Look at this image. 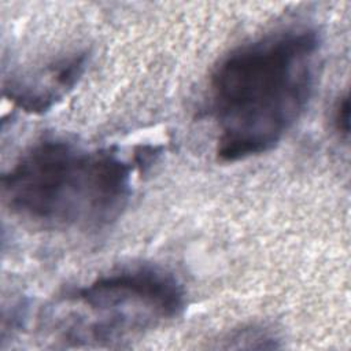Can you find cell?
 <instances>
[{
  "instance_id": "cell-1",
  "label": "cell",
  "mask_w": 351,
  "mask_h": 351,
  "mask_svg": "<svg viewBox=\"0 0 351 351\" xmlns=\"http://www.w3.org/2000/svg\"><path fill=\"white\" fill-rule=\"evenodd\" d=\"M318 55V33L299 26L241 44L219 60L208 107L221 160L258 156L285 137L311 99Z\"/></svg>"
},
{
  "instance_id": "cell-2",
  "label": "cell",
  "mask_w": 351,
  "mask_h": 351,
  "mask_svg": "<svg viewBox=\"0 0 351 351\" xmlns=\"http://www.w3.org/2000/svg\"><path fill=\"white\" fill-rule=\"evenodd\" d=\"M12 214L37 225L99 230L119 218L132 193V163L112 148L63 138L30 145L1 177Z\"/></svg>"
},
{
  "instance_id": "cell-3",
  "label": "cell",
  "mask_w": 351,
  "mask_h": 351,
  "mask_svg": "<svg viewBox=\"0 0 351 351\" xmlns=\"http://www.w3.org/2000/svg\"><path fill=\"white\" fill-rule=\"evenodd\" d=\"M69 302L78 313L69 318L63 339L111 346L181 315L186 293L170 271L134 265L77 288Z\"/></svg>"
},
{
  "instance_id": "cell-4",
  "label": "cell",
  "mask_w": 351,
  "mask_h": 351,
  "mask_svg": "<svg viewBox=\"0 0 351 351\" xmlns=\"http://www.w3.org/2000/svg\"><path fill=\"white\" fill-rule=\"evenodd\" d=\"M86 52H75L49 63L26 82L14 81L7 96L27 112H44L78 82L86 67Z\"/></svg>"
},
{
  "instance_id": "cell-5",
  "label": "cell",
  "mask_w": 351,
  "mask_h": 351,
  "mask_svg": "<svg viewBox=\"0 0 351 351\" xmlns=\"http://www.w3.org/2000/svg\"><path fill=\"white\" fill-rule=\"evenodd\" d=\"M332 123L337 134L347 140L350 134V99L348 93L340 95L333 106L332 111Z\"/></svg>"
}]
</instances>
